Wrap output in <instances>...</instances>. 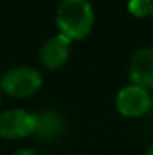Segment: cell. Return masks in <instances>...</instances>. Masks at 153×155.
I'll list each match as a JSON object with an SVG mask.
<instances>
[{"label": "cell", "instance_id": "obj_1", "mask_svg": "<svg viewBox=\"0 0 153 155\" xmlns=\"http://www.w3.org/2000/svg\"><path fill=\"white\" fill-rule=\"evenodd\" d=\"M96 11L90 0H61L56 9L58 33L72 41L85 40L94 29Z\"/></svg>", "mask_w": 153, "mask_h": 155}, {"label": "cell", "instance_id": "obj_2", "mask_svg": "<svg viewBox=\"0 0 153 155\" xmlns=\"http://www.w3.org/2000/svg\"><path fill=\"white\" fill-rule=\"evenodd\" d=\"M41 85H43L41 72L31 65L11 67L0 76V92L15 99H24L36 94L41 88Z\"/></svg>", "mask_w": 153, "mask_h": 155}, {"label": "cell", "instance_id": "obj_3", "mask_svg": "<svg viewBox=\"0 0 153 155\" xmlns=\"http://www.w3.org/2000/svg\"><path fill=\"white\" fill-rule=\"evenodd\" d=\"M153 105L151 94L150 90L137 87V85H126L122 87L117 96H115V108L121 116L130 117V119H137L142 117L150 112Z\"/></svg>", "mask_w": 153, "mask_h": 155}, {"label": "cell", "instance_id": "obj_4", "mask_svg": "<svg viewBox=\"0 0 153 155\" xmlns=\"http://www.w3.org/2000/svg\"><path fill=\"white\" fill-rule=\"evenodd\" d=\"M36 130V114L24 108H11L0 114V137L18 141L33 135Z\"/></svg>", "mask_w": 153, "mask_h": 155}, {"label": "cell", "instance_id": "obj_5", "mask_svg": "<svg viewBox=\"0 0 153 155\" xmlns=\"http://www.w3.org/2000/svg\"><path fill=\"white\" fill-rule=\"evenodd\" d=\"M70 47H72V40L61 33L47 38L38 49L40 63L49 71L61 69L70 58Z\"/></svg>", "mask_w": 153, "mask_h": 155}, {"label": "cell", "instance_id": "obj_6", "mask_svg": "<svg viewBox=\"0 0 153 155\" xmlns=\"http://www.w3.org/2000/svg\"><path fill=\"white\" fill-rule=\"evenodd\" d=\"M128 78L132 85L153 90V49L141 47L133 52L128 67Z\"/></svg>", "mask_w": 153, "mask_h": 155}, {"label": "cell", "instance_id": "obj_7", "mask_svg": "<svg viewBox=\"0 0 153 155\" xmlns=\"http://www.w3.org/2000/svg\"><path fill=\"white\" fill-rule=\"evenodd\" d=\"M67 130L63 116L56 110H40L36 112V130L34 135L41 141H58Z\"/></svg>", "mask_w": 153, "mask_h": 155}, {"label": "cell", "instance_id": "obj_8", "mask_svg": "<svg viewBox=\"0 0 153 155\" xmlns=\"http://www.w3.org/2000/svg\"><path fill=\"white\" fill-rule=\"evenodd\" d=\"M128 11L137 18H146L153 15V0H130Z\"/></svg>", "mask_w": 153, "mask_h": 155}, {"label": "cell", "instance_id": "obj_9", "mask_svg": "<svg viewBox=\"0 0 153 155\" xmlns=\"http://www.w3.org/2000/svg\"><path fill=\"white\" fill-rule=\"evenodd\" d=\"M15 155H40L36 150H33V148H24V150H18Z\"/></svg>", "mask_w": 153, "mask_h": 155}, {"label": "cell", "instance_id": "obj_10", "mask_svg": "<svg viewBox=\"0 0 153 155\" xmlns=\"http://www.w3.org/2000/svg\"><path fill=\"white\" fill-rule=\"evenodd\" d=\"M146 155H153V144L148 148V150H146Z\"/></svg>", "mask_w": 153, "mask_h": 155}, {"label": "cell", "instance_id": "obj_11", "mask_svg": "<svg viewBox=\"0 0 153 155\" xmlns=\"http://www.w3.org/2000/svg\"><path fill=\"white\" fill-rule=\"evenodd\" d=\"M151 18H153V15H151Z\"/></svg>", "mask_w": 153, "mask_h": 155}]
</instances>
